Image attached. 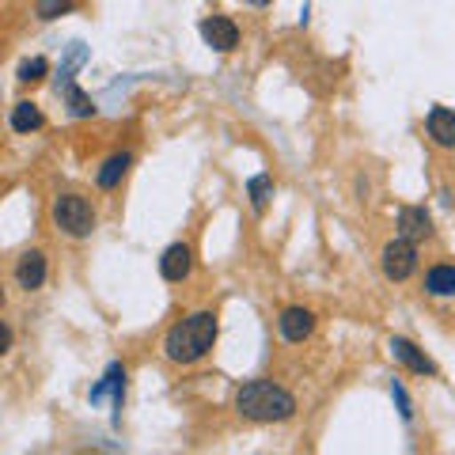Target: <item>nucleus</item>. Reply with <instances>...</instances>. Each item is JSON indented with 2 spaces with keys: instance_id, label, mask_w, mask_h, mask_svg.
Listing matches in <instances>:
<instances>
[{
  "instance_id": "nucleus-12",
  "label": "nucleus",
  "mask_w": 455,
  "mask_h": 455,
  "mask_svg": "<svg viewBox=\"0 0 455 455\" xmlns=\"http://www.w3.org/2000/svg\"><path fill=\"white\" fill-rule=\"evenodd\" d=\"M425 133H429L433 145L440 148H455V110L448 107H433L429 118H425Z\"/></svg>"
},
{
  "instance_id": "nucleus-8",
  "label": "nucleus",
  "mask_w": 455,
  "mask_h": 455,
  "mask_svg": "<svg viewBox=\"0 0 455 455\" xmlns=\"http://www.w3.org/2000/svg\"><path fill=\"white\" fill-rule=\"evenodd\" d=\"M277 331L289 346H300V341H307L315 334V315H311L307 307H284L281 319H277Z\"/></svg>"
},
{
  "instance_id": "nucleus-14",
  "label": "nucleus",
  "mask_w": 455,
  "mask_h": 455,
  "mask_svg": "<svg viewBox=\"0 0 455 455\" xmlns=\"http://www.w3.org/2000/svg\"><path fill=\"white\" fill-rule=\"evenodd\" d=\"M130 164H133V156H130V152H114V156H107L103 167L95 171L99 190H118V187H122V179L130 175Z\"/></svg>"
},
{
  "instance_id": "nucleus-16",
  "label": "nucleus",
  "mask_w": 455,
  "mask_h": 455,
  "mask_svg": "<svg viewBox=\"0 0 455 455\" xmlns=\"http://www.w3.org/2000/svg\"><path fill=\"white\" fill-rule=\"evenodd\" d=\"M425 292H429V296H440V300L455 296V266H448V262L433 266L429 274H425Z\"/></svg>"
},
{
  "instance_id": "nucleus-19",
  "label": "nucleus",
  "mask_w": 455,
  "mask_h": 455,
  "mask_svg": "<svg viewBox=\"0 0 455 455\" xmlns=\"http://www.w3.org/2000/svg\"><path fill=\"white\" fill-rule=\"evenodd\" d=\"M391 398H395V406H398V414H403V421H414V403H410V395H406V387L398 379H391Z\"/></svg>"
},
{
  "instance_id": "nucleus-15",
  "label": "nucleus",
  "mask_w": 455,
  "mask_h": 455,
  "mask_svg": "<svg viewBox=\"0 0 455 455\" xmlns=\"http://www.w3.org/2000/svg\"><path fill=\"white\" fill-rule=\"evenodd\" d=\"M42 110H38V103H31V99H20L16 107H12V118H8V125H12V133H35V130H42Z\"/></svg>"
},
{
  "instance_id": "nucleus-20",
  "label": "nucleus",
  "mask_w": 455,
  "mask_h": 455,
  "mask_svg": "<svg viewBox=\"0 0 455 455\" xmlns=\"http://www.w3.org/2000/svg\"><path fill=\"white\" fill-rule=\"evenodd\" d=\"M76 0H38V20H57L73 8Z\"/></svg>"
},
{
  "instance_id": "nucleus-6",
  "label": "nucleus",
  "mask_w": 455,
  "mask_h": 455,
  "mask_svg": "<svg viewBox=\"0 0 455 455\" xmlns=\"http://www.w3.org/2000/svg\"><path fill=\"white\" fill-rule=\"evenodd\" d=\"M202 38H205V46L209 50H217V53H232L235 46H239V27L228 20V16H209V20H202Z\"/></svg>"
},
{
  "instance_id": "nucleus-17",
  "label": "nucleus",
  "mask_w": 455,
  "mask_h": 455,
  "mask_svg": "<svg viewBox=\"0 0 455 455\" xmlns=\"http://www.w3.org/2000/svg\"><path fill=\"white\" fill-rule=\"evenodd\" d=\"M247 197H251L254 212H266L269 202H274V179H269V175H251L247 179Z\"/></svg>"
},
{
  "instance_id": "nucleus-7",
  "label": "nucleus",
  "mask_w": 455,
  "mask_h": 455,
  "mask_svg": "<svg viewBox=\"0 0 455 455\" xmlns=\"http://www.w3.org/2000/svg\"><path fill=\"white\" fill-rule=\"evenodd\" d=\"M194 274V251L187 243H171L164 254H160V277L167 284H182Z\"/></svg>"
},
{
  "instance_id": "nucleus-18",
  "label": "nucleus",
  "mask_w": 455,
  "mask_h": 455,
  "mask_svg": "<svg viewBox=\"0 0 455 455\" xmlns=\"http://www.w3.org/2000/svg\"><path fill=\"white\" fill-rule=\"evenodd\" d=\"M46 76H50V61H46V57H27V61L20 65V73H16L20 84H42Z\"/></svg>"
},
{
  "instance_id": "nucleus-23",
  "label": "nucleus",
  "mask_w": 455,
  "mask_h": 455,
  "mask_svg": "<svg viewBox=\"0 0 455 455\" xmlns=\"http://www.w3.org/2000/svg\"><path fill=\"white\" fill-rule=\"evenodd\" d=\"M0 307H4V284H0Z\"/></svg>"
},
{
  "instance_id": "nucleus-1",
  "label": "nucleus",
  "mask_w": 455,
  "mask_h": 455,
  "mask_svg": "<svg viewBox=\"0 0 455 455\" xmlns=\"http://www.w3.org/2000/svg\"><path fill=\"white\" fill-rule=\"evenodd\" d=\"M217 331L220 326L212 311H190L164 334V357L171 364H197L217 346Z\"/></svg>"
},
{
  "instance_id": "nucleus-2",
  "label": "nucleus",
  "mask_w": 455,
  "mask_h": 455,
  "mask_svg": "<svg viewBox=\"0 0 455 455\" xmlns=\"http://www.w3.org/2000/svg\"><path fill=\"white\" fill-rule=\"evenodd\" d=\"M235 410L247 421L274 425V421L296 418V398H292V391H284L274 379H247L243 387L235 391Z\"/></svg>"
},
{
  "instance_id": "nucleus-10",
  "label": "nucleus",
  "mask_w": 455,
  "mask_h": 455,
  "mask_svg": "<svg viewBox=\"0 0 455 455\" xmlns=\"http://www.w3.org/2000/svg\"><path fill=\"white\" fill-rule=\"evenodd\" d=\"M398 235L414 239V243L433 235V217L425 212V205H403L398 209Z\"/></svg>"
},
{
  "instance_id": "nucleus-11",
  "label": "nucleus",
  "mask_w": 455,
  "mask_h": 455,
  "mask_svg": "<svg viewBox=\"0 0 455 455\" xmlns=\"http://www.w3.org/2000/svg\"><path fill=\"white\" fill-rule=\"evenodd\" d=\"M387 349H391V357H395V361H403L414 376H436V364L425 357V353H421L410 338H391V341H387Z\"/></svg>"
},
{
  "instance_id": "nucleus-3",
  "label": "nucleus",
  "mask_w": 455,
  "mask_h": 455,
  "mask_svg": "<svg viewBox=\"0 0 455 455\" xmlns=\"http://www.w3.org/2000/svg\"><path fill=\"white\" fill-rule=\"evenodd\" d=\"M50 217L57 224V232H65L68 239H88L95 232V209L84 194H57L50 205Z\"/></svg>"
},
{
  "instance_id": "nucleus-5",
  "label": "nucleus",
  "mask_w": 455,
  "mask_h": 455,
  "mask_svg": "<svg viewBox=\"0 0 455 455\" xmlns=\"http://www.w3.org/2000/svg\"><path fill=\"white\" fill-rule=\"evenodd\" d=\"M103 398H110L114 418H122V403H125V364L114 361L107 372H103V379H99L95 387L88 391V403H92V406H99Z\"/></svg>"
},
{
  "instance_id": "nucleus-22",
  "label": "nucleus",
  "mask_w": 455,
  "mask_h": 455,
  "mask_svg": "<svg viewBox=\"0 0 455 455\" xmlns=\"http://www.w3.org/2000/svg\"><path fill=\"white\" fill-rule=\"evenodd\" d=\"M247 4H254V8H266V4H269V0H247Z\"/></svg>"
},
{
  "instance_id": "nucleus-9",
  "label": "nucleus",
  "mask_w": 455,
  "mask_h": 455,
  "mask_svg": "<svg viewBox=\"0 0 455 455\" xmlns=\"http://www.w3.org/2000/svg\"><path fill=\"white\" fill-rule=\"evenodd\" d=\"M46 274H50V266H46V254L42 251H23L20 254V262H16V284L23 292H38L42 284H46Z\"/></svg>"
},
{
  "instance_id": "nucleus-4",
  "label": "nucleus",
  "mask_w": 455,
  "mask_h": 455,
  "mask_svg": "<svg viewBox=\"0 0 455 455\" xmlns=\"http://www.w3.org/2000/svg\"><path fill=\"white\" fill-rule=\"evenodd\" d=\"M379 266H383V277L387 281H410L418 274V243L414 239H391L379 254Z\"/></svg>"
},
{
  "instance_id": "nucleus-13",
  "label": "nucleus",
  "mask_w": 455,
  "mask_h": 455,
  "mask_svg": "<svg viewBox=\"0 0 455 455\" xmlns=\"http://www.w3.org/2000/svg\"><path fill=\"white\" fill-rule=\"evenodd\" d=\"M57 95L65 99V107H68V114H73V118H92V114H95L92 95L84 92L73 76H57Z\"/></svg>"
},
{
  "instance_id": "nucleus-21",
  "label": "nucleus",
  "mask_w": 455,
  "mask_h": 455,
  "mask_svg": "<svg viewBox=\"0 0 455 455\" xmlns=\"http://www.w3.org/2000/svg\"><path fill=\"white\" fill-rule=\"evenodd\" d=\"M8 349H12V326H8L4 319H0V357H4Z\"/></svg>"
}]
</instances>
